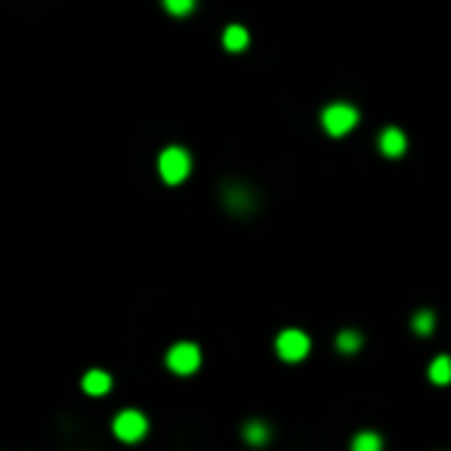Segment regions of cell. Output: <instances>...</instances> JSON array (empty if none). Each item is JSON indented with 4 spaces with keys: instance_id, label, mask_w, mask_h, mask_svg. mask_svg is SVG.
Segmentation results:
<instances>
[{
    "instance_id": "6da1fadb",
    "label": "cell",
    "mask_w": 451,
    "mask_h": 451,
    "mask_svg": "<svg viewBox=\"0 0 451 451\" xmlns=\"http://www.w3.org/2000/svg\"><path fill=\"white\" fill-rule=\"evenodd\" d=\"M158 171H161V180H164V183L176 186V183H183L186 176L192 173V158H189V152H186V148L171 146V148H164V152H161Z\"/></svg>"
},
{
    "instance_id": "7a4b0ae2",
    "label": "cell",
    "mask_w": 451,
    "mask_h": 451,
    "mask_svg": "<svg viewBox=\"0 0 451 451\" xmlns=\"http://www.w3.org/2000/svg\"><path fill=\"white\" fill-rule=\"evenodd\" d=\"M355 124H359V111L346 106V102H334V106H328L322 111V127L331 136H346Z\"/></svg>"
},
{
    "instance_id": "3957f363",
    "label": "cell",
    "mask_w": 451,
    "mask_h": 451,
    "mask_svg": "<svg viewBox=\"0 0 451 451\" xmlns=\"http://www.w3.org/2000/svg\"><path fill=\"white\" fill-rule=\"evenodd\" d=\"M201 365V350L195 343H176L171 353H167V368L173 374H195Z\"/></svg>"
},
{
    "instance_id": "277c9868",
    "label": "cell",
    "mask_w": 451,
    "mask_h": 451,
    "mask_svg": "<svg viewBox=\"0 0 451 451\" xmlns=\"http://www.w3.org/2000/svg\"><path fill=\"white\" fill-rule=\"evenodd\" d=\"M275 353H278L285 362H300V359H306V353H309V337H306L303 331H297V328H288V331H281V334H278Z\"/></svg>"
},
{
    "instance_id": "5b68a950",
    "label": "cell",
    "mask_w": 451,
    "mask_h": 451,
    "mask_svg": "<svg viewBox=\"0 0 451 451\" xmlns=\"http://www.w3.org/2000/svg\"><path fill=\"white\" fill-rule=\"evenodd\" d=\"M146 430H148V420L133 408L121 411V415L115 417V436L121 439V442H139V439L146 436Z\"/></svg>"
},
{
    "instance_id": "8992f818",
    "label": "cell",
    "mask_w": 451,
    "mask_h": 451,
    "mask_svg": "<svg viewBox=\"0 0 451 451\" xmlns=\"http://www.w3.org/2000/svg\"><path fill=\"white\" fill-rule=\"evenodd\" d=\"M405 133H402L399 127H387L380 133V152L387 155V158H399L402 152H405Z\"/></svg>"
},
{
    "instance_id": "52a82bcc",
    "label": "cell",
    "mask_w": 451,
    "mask_h": 451,
    "mask_svg": "<svg viewBox=\"0 0 451 451\" xmlns=\"http://www.w3.org/2000/svg\"><path fill=\"white\" fill-rule=\"evenodd\" d=\"M83 390H87L90 396H102V392L111 390V377L106 371H87V377H83Z\"/></svg>"
},
{
    "instance_id": "ba28073f",
    "label": "cell",
    "mask_w": 451,
    "mask_h": 451,
    "mask_svg": "<svg viewBox=\"0 0 451 451\" xmlns=\"http://www.w3.org/2000/svg\"><path fill=\"white\" fill-rule=\"evenodd\" d=\"M248 31H244L241 25H229L226 28V34H223V44H226V50H232V53H238V50H244L248 46Z\"/></svg>"
},
{
    "instance_id": "9c48e42d",
    "label": "cell",
    "mask_w": 451,
    "mask_h": 451,
    "mask_svg": "<svg viewBox=\"0 0 451 451\" xmlns=\"http://www.w3.org/2000/svg\"><path fill=\"white\" fill-rule=\"evenodd\" d=\"M430 380L439 383V387L451 383V359H448V355H439V359L430 365Z\"/></svg>"
},
{
    "instance_id": "30bf717a",
    "label": "cell",
    "mask_w": 451,
    "mask_h": 451,
    "mask_svg": "<svg viewBox=\"0 0 451 451\" xmlns=\"http://www.w3.org/2000/svg\"><path fill=\"white\" fill-rule=\"evenodd\" d=\"M359 346H362V334L353 331V328H346V331H340V337H337V350L346 353V355L359 353Z\"/></svg>"
},
{
    "instance_id": "8fae6325",
    "label": "cell",
    "mask_w": 451,
    "mask_h": 451,
    "mask_svg": "<svg viewBox=\"0 0 451 451\" xmlns=\"http://www.w3.org/2000/svg\"><path fill=\"white\" fill-rule=\"evenodd\" d=\"M380 436H374V433H359L353 439V451H380Z\"/></svg>"
},
{
    "instance_id": "7c38bea8",
    "label": "cell",
    "mask_w": 451,
    "mask_h": 451,
    "mask_svg": "<svg viewBox=\"0 0 451 451\" xmlns=\"http://www.w3.org/2000/svg\"><path fill=\"white\" fill-rule=\"evenodd\" d=\"M244 439H248L250 445H263V442L269 439V427H263V424H257V420H253V424L244 427Z\"/></svg>"
},
{
    "instance_id": "4fadbf2b",
    "label": "cell",
    "mask_w": 451,
    "mask_h": 451,
    "mask_svg": "<svg viewBox=\"0 0 451 451\" xmlns=\"http://www.w3.org/2000/svg\"><path fill=\"white\" fill-rule=\"evenodd\" d=\"M192 6H195V0H164V9L171 16H186V13H192Z\"/></svg>"
},
{
    "instance_id": "5bb4252c",
    "label": "cell",
    "mask_w": 451,
    "mask_h": 451,
    "mask_svg": "<svg viewBox=\"0 0 451 451\" xmlns=\"http://www.w3.org/2000/svg\"><path fill=\"white\" fill-rule=\"evenodd\" d=\"M433 325H436V315L433 313H417L415 315V331L417 334H433Z\"/></svg>"
}]
</instances>
